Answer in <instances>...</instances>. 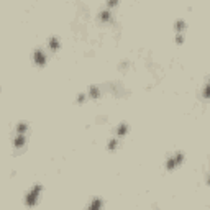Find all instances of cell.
Listing matches in <instances>:
<instances>
[{"label": "cell", "mask_w": 210, "mask_h": 210, "mask_svg": "<svg viewBox=\"0 0 210 210\" xmlns=\"http://www.w3.org/2000/svg\"><path fill=\"white\" fill-rule=\"evenodd\" d=\"M126 130H128V126L125 125V123H122L120 126H117V130H115V133H117L118 136H123V135H125V133H126Z\"/></svg>", "instance_id": "obj_5"}, {"label": "cell", "mask_w": 210, "mask_h": 210, "mask_svg": "<svg viewBox=\"0 0 210 210\" xmlns=\"http://www.w3.org/2000/svg\"><path fill=\"white\" fill-rule=\"evenodd\" d=\"M176 30H177L179 33L184 31L185 30V21L184 20H177V21H176Z\"/></svg>", "instance_id": "obj_8"}, {"label": "cell", "mask_w": 210, "mask_h": 210, "mask_svg": "<svg viewBox=\"0 0 210 210\" xmlns=\"http://www.w3.org/2000/svg\"><path fill=\"white\" fill-rule=\"evenodd\" d=\"M100 205H102V200H100V199H95V200H92V202H90L89 207H90V208H97V207H100Z\"/></svg>", "instance_id": "obj_10"}, {"label": "cell", "mask_w": 210, "mask_h": 210, "mask_svg": "<svg viewBox=\"0 0 210 210\" xmlns=\"http://www.w3.org/2000/svg\"><path fill=\"white\" fill-rule=\"evenodd\" d=\"M107 5L108 7H115V5H118V0H107Z\"/></svg>", "instance_id": "obj_14"}, {"label": "cell", "mask_w": 210, "mask_h": 210, "mask_svg": "<svg viewBox=\"0 0 210 210\" xmlns=\"http://www.w3.org/2000/svg\"><path fill=\"white\" fill-rule=\"evenodd\" d=\"M208 84H210V79H208Z\"/></svg>", "instance_id": "obj_18"}, {"label": "cell", "mask_w": 210, "mask_h": 210, "mask_svg": "<svg viewBox=\"0 0 210 210\" xmlns=\"http://www.w3.org/2000/svg\"><path fill=\"white\" fill-rule=\"evenodd\" d=\"M204 97H205V99H210V84L205 85V89H204Z\"/></svg>", "instance_id": "obj_13"}, {"label": "cell", "mask_w": 210, "mask_h": 210, "mask_svg": "<svg viewBox=\"0 0 210 210\" xmlns=\"http://www.w3.org/2000/svg\"><path fill=\"white\" fill-rule=\"evenodd\" d=\"M208 184H210V177H208Z\"/></svg>", "instance_id": "obj_17"}, {"label": "cell", "mask_w": 210, "mask_h": 210, "mask_svg": "<svg viewBox=\"0 0 210 210\" xmlns=\"http://www.w3.org/2000/svg\"><path fill=\"white\" fill-rule=\"evenodd\" d=\"M84 99H85L84 94H79V95H77V102H84Z\"/></svg>", "instance_id": "obj_16"}, {"label": "cell", "mask_w": 210, "mask_h": 210, "mask_svg": "<svg viewBox=\"0 0 210 210\" xmlns=\"http://www.w3.org/2000/svg\"><path fill=\"white\" fill-rule=\"evenodd\" d=\"M49 48H51L52 51L58 49V48H59V41H58V38H51V40H49Z\"/></svg>", "instance_id": "obj_6"}, {"label": "cell", "mask_w": 210, "mask_h": 210, "mask_svg": "<svg viewBox=\"0 0 210 210\" xmlns=\"http://www.w3.org/2000/svg\"><path fill=\"white\" fill-rule=\"evenodd\" d=\"M25 135H23V133H18V136L15 138V140H13V145H15L17 148H21L23 145H25Z\"/></svg>", "instance_id": "obj_4"}, {"label": "cell", "mask_w": 210, "mask_h": 210, "mask_svg": "<svg viewBox=\"0 0 210 210\" xmlns=\"http://www.w3.org/2000/svg\"><path fill=\"white\" fill-rule=\"evenodd\" d=\"M182 41H184V36H182V33H179V35L176 36V43H179V45H181Z\"/></svg>", "instance_id": "obj_15"}, {"label": "cell", "mask_w": 210, "mask_h": 210, "mask_svg": "<svg viewBox=\"0 0 210 210\" xmlns=\"http://www.w3.org/2000/svg\"><path fill=\"white\" fill-rule=\"evenodd\" d=\"M35 63L38 66H45L46 56H45V52H43V51H35Z\"/></svg>", "instance_id": "obj_3"}, {"label": "cell", "mask_w": 210, "mask_h": 210, "mask_svg": "<svg viewBox=\"0 0 210 210\" xmlns=\"http://www.w3.org/2000/svg\"><path fill=\"white\" fill-rule=\"evenodd\" d=\"M117 146H118V141L115 140V138H113V140H112L110 143H108V150H110V151H113V150H115Z\"/></svg>", "instance_id": "obj_12"}, {"label": "cell", "mask_w": 210, "mask_h": 210, "mask_svg": "<svg viewBox=\"0 0 210 210\" xmlns=\"http://www.w3.org/2000/svg\"><path fill=\"white\" fill-rule=\"evenodd\" d=\"M89 95H90L92 99H97L99 95H100V90H99L97 87H90V89H89Z\"/></svg>", "instance_id": "obj_7"}, {"label": "cell", "mask_w": 210, "mask_h": 210, "mask_svg": "<svg viewBox=\"0 0 210 210\" xmlns=\"http://www.w3.org/2000/svg\"><path fill=\"white\" fill-rule=\"evenodd\" d=\"M182 161H184V154H182V153H177L176 156H173V158H169V159H168V163H166V168H168V169H174L176 166L181 164Z\"/></svg>", "instance_id": "obj_2"}, {"label": "cell", "mask_w": 210, "mask_h": 210, "mask_svg": "<svg viewBox=\"0 0 210 210\" xmlns=\"http://www.w3.org/2000/svg\"><path fill=\"white\" fill-rule=\"evenodd\" d=\"M26 128H28V125H26V123H20V125L17 126V131H18V133H23V135H25Z\"/></svg>", "instance_id": "obj_11"}, {"label": "cell", "mask_w": 210, "mask_h": 210, "mask_svg": "<svg viewBox=\"0 0 210 210\" xmlns=\"http://www.w3.org/2000/svg\"><path fill=\"white\" fill-rule=\"evenodd\" d=\"M40 192H41V185L36 184L35 187H33L30 192L26 194V205H35L38 197H40Z\"/></svg>", "instance_id": "obj_1"}, {"label": "cell", "mask_w": 210, "mask_h": 210, "mask_svg": "<svg viewBox=\"0 0 210 210\" xmlns=\"http://www.w3.org/2000/svg\"><path fill=\"white\" fill-rule=\"evenodd\" d=\"M100 20H102V21H108V20H110V12H108V10L100 12Z\"/></svg>", "instance_id": "obj_9"}]
</instances>
